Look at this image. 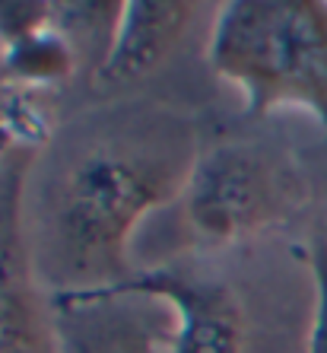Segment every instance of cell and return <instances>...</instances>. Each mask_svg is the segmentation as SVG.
<instances>
[{
    "instance_id": "6da1fadb",
    "label": "cell",
    "mask_w": 327,
    "mask_h": 353,
    "mask_svg": "<svg viewBox=\"0 0 327 353\" xmlns=\"http://www.w3.org/2000/svg\"><path fill=\"white\" fill-rule=\"evenodd\" d=\"M210 64L245 92L251 115L302 105L327 131L324 0L226 3L213 29Z\"/></svg>"
},
{
    "instance_id": "7a4b0ae2",
    "label": "cell",
    "mask_w": 327,
    "mask_h": 353,
    "mask_svg": "<svg viewBox=\"0 0 327 353\" xmlns=\"http://www.w3.org/2000/svg\"><path fill=\"white\" fill-rule=\"evenodd\" d=\"M162 197V181L127 159L98 157L76 172L64 201V236L80 255H112L124 232Z\"/></svg>"
},
{
    "instance_id": "3957f363",
    "label": "cell",
    "mask_w": 327,
    "mask_h": 353,
    "mask_svg": "<svg viewBox=\"0 0 327 353\" xmlns=\"http://www.w3.org/2000/svg\"><path fill=\"white\" fill-rule=\"evenodd\" d=\"M273 204V179L257 153L245 147H216L191 179V220L213 239L254 230Z\"/></svg>"
},
{
    "instance_id": "277c9868",
    "label": "cell",
    "mask_w": 327,
    "mask_h": 353,
    "mask_svg": "<svg viewBox=\"0 0 327 353\" xmlns=\"http://www.w3.org/2000/svg\"><path fill=\"white\" fill-rule=\"evenodd\" d=\"M191 23V3L181 0H131L121 3L112 48L96 70V90H118L143 80L165 61Z\"/></svg>"
},
{
    "instance_id": "5b68a950",
    "label": "cell",
    "mask_w": 327,
    "mask_h": 353,
    "mask_svg": "<svg viewBox=\"0 0 327 353\" xmlns=\"http://www.w3.org/2000/svg\"><path fill=\"white\" fill-rule=\"evenodd\" d=\"M149 293L162 296L178 309V331L172 341V353H242L238 319L232 303L222 293L191 280H178L169 271H156L140 277L137 283H124L115 293Z\"/></svg>"
},
{
    "instance_id": "8992f818",
    "label": "cell",
    "mask_w": 327,
    "mask_h": 353,
    "mask_svg": "<svg viewBox=\"0 0 327 353\" xmlns=\"http://www.w3.org/2000/svg\"><path fill=\"white\" fill-rule=\"evenodd\" d=\"M19 74L25 77H61L70 70V51L61 45V39L51 35H29L25 41L13 45V61Z\"/></svg>"
},
{
    "instance_id": "52a82bcc",
    "label": "cell",
    "mask_w": 327,
    "mask_h": 353,
    "mask_svg": "<svg viewBox=\"0 0 327 353\" xmlns=\"http://www.w3.org/2000/svg\"><path fill=\"white\" fill-rule=\"evenodd\" d=\"M315 287H318V303H315V321L308 331L305 353H327V239L315 242Z\"/></svg>"
},
{
    "instance_id": "ba28073f",
    "label": "cell",
    "mask_w": 327,
    "mask_h": 353,
    "mask_svg": "<svg viewBox=\"0 0 327 353\" xmlns=\"http://www.w3.org/2000/svg\"><path fill=\"white\" fill-rule=\"evenodd\" d=\"M41 23H45L41 3H0V35L13 45L25 41L29 35H39Z\"/></svg>"
}]
</instances>
